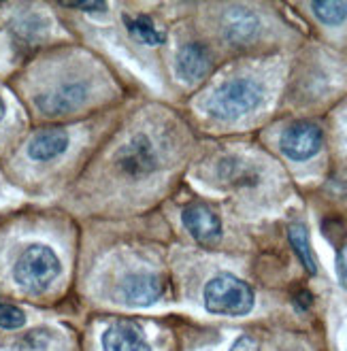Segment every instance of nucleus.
I'll return each instance as SVG.
<instances>
[{
  "label": "nucleus",
  "instance_id": "obj_1",
  "mask_svg": "<svg viewBox=\"0 0 347 351\" xmlns=\"http://www.w3.org/2000/svg\"><path fill=\"white\" fill-rule=\"evenodd\" d=\"M254 290L250 283L230 275L219 273L213 279L207 281L205 290H202V302L209 313L215 315H248L254 308Z\"/></svg>",
  "mask_w": 347,
  "mask_h": 351
},
{
  "label": "nucleus",
  "instance_id": "obj_2",
  "mask_svg": "<svg viewBox=\"0 0 347 351\" xmlns=\"http://www.w3.org/2000/svg\"><path fill=\"white\" fill-rule=\"evenodd\" d=\"M62 264L56 252L47 245H28L26 250L17 256L13 264V279L19 287L26 292L38 294L47 290V287L58 279Z\"/></svg>",
  "mask_w": 347,
  "mask_h": 351
},
{
  "label": "nucleus",
  "instance_id": "obj_3",
  "mask_svg": "<svg viewBox=\"0 0 347 351\" xmlns=\"http://www.w3.org/2000/svg\"><path fill=\"white\" fill-rule=\"evenodd\" d=\"M264 98V90L258 81L241 77L226 81L207 100V113L217 119H237L252 113Z\"/></svg>",
  "mask_w": 347,
  "mask_h": 351
},
{
  "label": "nucleus",
  "instance_id": "obj_4",
  "mask_svg": "<svg viewBox=\"0 0 347 351\" xmlns=\"http://www.w3.org/2000/svg\"><path fill=\"white\" fill-rule=\"evenodd\" d=\"M117 169L128 175V177H147L158 171L160 167V154L154 141L147 134H134L124 147H121L115 156Z\"/></svg>",
  "mask_w": 347,
  "mask_h": 351
},
{
  "label": "nucleus",
  "instance_id": "obj_5",
  "mask_svg": "<svg viewBox=\"0 0 347 351\" xmlns=\"http://www.w3.org/2000/svg\"><path fill=\"white\" fill-rule=\"evenodd\" d=\"M322 130L311 121H294L283 130L279 138V147L283 156L294 162H304L313 158L322 149Z\"/></svg>",
  "mask_w": 347,
  "mask_h": 351
},
{
  "label": "nucleus",
  "instance_id": "obj_6",
  "mask_svg": "<svg viewBox=\"0 0 347 351\" xmlns=\"http://www.w3.org/2000/svg\"><path fill=\"white\" fill-rule=\"evenodd\" d=\"M90 94V86L84 79L64 81L36 98V107L45 115H67L75 111L79 105H84Z\"/></svg>",
  "mask_w": 347,
  "mask_h": 351
},
{
  "label": "nucleus",
  "instance_id": "obj_7",
  "mask_svg": "<svg viewBox=\"0 0 347 351\" xmlns=\"http://www.w3.org/2000/svg\"><path fill=\"white\" fill-rule=\"evenodd\" d=\"M181 221L202 245H213L222 239V219L202 202H190L188 206H183Z\"/></svg>",
  "mask_w": 347,
  "mask_h": 351
},
{
  "label": "nucleus",
  "instance_id": "obj_8",
  "mask_svg": "<svg viewBox=\"0 0 347 351\" xmlns=\"http://www.w3.org/2000/svg\"><path fill=\"white\" fill-rule=\"evenodd\" d=\"M121 298L128 304L145 306L165 296V281L154 273H134L121 281Z\"/></svg>",
  "mask_w": 347,
  "mask_h": 351
},
{
  "label": "nucleus",
  "instance_id": "obj_9",
  "mask_svg": "<svg viewBox=\"0 0 347 351\" xmlns=\"http://www.w3.org/2000/svg\"><path fill=\"white\" fill-rule=\"evenodd\" d=\"M105 351H152L143 330L128 319L113 322L103 335Z\"/></svg>",
  "mask_w": 347,
  "mask_h": 351
},
{
  "label": "nucleus",
  "instance_id": "obj_10",
  "mask_svg": "<svg viewBox=\"0 0 347 351\" xmlns=\"http://www.w3.org/2000/svg\"><path fill=\"white\" fill-rule=\"evenodd\" d=\"M211 71V53L202 43H186L179 53H177V75L188 81V84H194V81H200L207 73Z\"/></svg>",
  "mask_w": 347,
  "mask_h": 351
},
{
  "label": "nucleus",
  "instance_id": "obj_11",
  "mask_svg": "<svg viewBox=\"0 0 347 351\" xmlns=\"http://www.w3.org/2000/svg\"><path fill=\"white\" fill-rule=\"evenodd\" d=\"M69 147V134L64 130L38 132L28 143V158L34 162H51Z\"/></svg>",
  "mask_w": 347,
  "mask_h": 351
},
{
  "label": "nucleus",
  "instance_id": "obj_12",
  "mask_svg": "<svg viewBox=\"0 0 347 351\" xmlns=\"http://www.w3.org/2000/svg\"><path fill=\"white\" fill-rule=\"evenodd\" d=\"M258 30V17L245 9H232L224 17V34L230 43H245Z\"/></svg>",
  "mask_w": 347,
  "mask_h": 351
},
{
  "label": "nucleus",
  "instance_id": "obj_13",
  "mask_svg": "<svg viewBox=\"0 0 347 351\" xmlns=\"http://www.w3.org/2000/svg\"><path fill=\"white\" fill-rule=\"evenodd\" d=\"M288 239H290L294 254L298 256L300 264L304 266V271H307L309 275H315L318 273V262H315V256H313V250H311L307 228H304V226L298 223V221L290 223L288 226Z\"/></svg>",
  "mask_w": 347,
  "mask_h": 351
},
{
  "label": "nucleus",
  "instance_id": "obj_14",
  "mask_svg": "<svg viewBox=\"0 0 347 351\" xmlns=\"http://www.w3.org/2000/svg\"><path fill=\"white\" fill-rule=\"evenodd\" d=\"M124 24L128 28V32L141 40V43H145V45H160V43H165V34H162L154 22H152V17L147 15H136V17H124Z\"/></svg>",
  "mask_w": 347,
  "mask_h": 351
},
{
  "label": "nucleus",
  "instance_id": "obj_15",
  "mask_svg": "<svg viewBox=\"0 0 347 351\" xmlns=\"http://www.w3.org/2000/svg\"><path fill=\"white\" fill-rule=\"evenodd\" d=\"M311 9L320 22L339 26L347 19V3H311Z\"/></svg>",
  "mask_w": 347,
  "mask_h": 351
},
{
  "label": "nucleus",
  "instance_id": "obj_16",
  "mask_svg": "<svg viewBox=\"0 0 347 351\" xmlns=\"http://www.w3.org/2000/svg\"><path fill=\"white\" fill-rule=\"evenodd\" d=\"M26 324V313L19 306L0 302V328L3 330H17Z\"/></svg>",
  "mask_w": 347,
  "mask_h": 351
},
{
  "label": "nucleus",
  "instance_id": "obj_17",
  "mask_svg": "<svg viewBox=\"0 0 347 351\" xmlns=\"http://www.w3.org/2000/svg\"><path fill=\"white\" fill-rule=\"evenodd\" d=\"M49 339L43 330H34V332H28L26 337L19 339V343L15 345L17 351H43L47 347Z\"/></svg>",
  "mask_w": 347,
  "mask_h": 351
},
{
  "label": "nucleus",
  "instance_id": "obj_18",
  "mask_svg": "<svg viewBox=\"0 0 347 351\" xmlns=\"http://www.w3.org/2000/svg\"><path fill=\"white\" fill-rule=\"evenodd\" d=\"M337 277H339L341 285L347 290V245L341 247L337 254Z\"/></svg>",
  "mask_w": 347,
  "mask_h": 351
},
{
  "label": "nucleus",
  "instance_id": "obj_19",
  "mask_svg": "<svg viewBox=\"0 0 347 351\" xmlns=\"http://www.w3.org/2000/svg\"><path fill=\"white\" fill-rule=\"evenodd\" d=\"M230 351H260V343H258V339H254V337L243 335V337H239V339L232 343Z\"/></svg>",
  "mask_w": 347,
  "mask_h": 351
},
{
  "label": "nucleus",
  "instance_id": "obj_20",
  "mask_svg": "<svg viewBox=\"0 0 347 351\" xmlns=\"http://www.w3.org/2000/svg\"><path fill=\"white\" fill-rule=\"evenodd\" d=\"M62 7L77 9V11H90V13L107 11V5H105V3H62Z\"/></svg>",
  "mask_w": 347,
  "mask_h": 351
},
{
  "label": "nucleus",
  "instance_id": "obj_21",
  "mask_svg": "<svg viewBox=\"0 0 347 351\" xmlns=\"http://www.w3.org/2000/svg\"><path fill=\"white\" fill-rule=\"evenodd\" d=\"M294 304L298 306V308H302V311H304V308H309V304H311V294L309 292H298L296 294V298H294Z\"/></svg>",
  "mask_w": 347,
  "mask_h": 351
},
{
  "label": "nucleus",
  "instance_id": "obj_22",
  "mask_svg": "<svg viewBox=\"0 0 347 351\" xmlns=\"http://www.w3.org/2000/svg\"><path fill=\"white\" fill-rule=\"evenodd\" d=\"M5 111H7L5 100H3V96H0V121H3V117H5Z\"/></svg>",
  "mask_w": 347,
  "mask_h": 351
}]
</instances>
